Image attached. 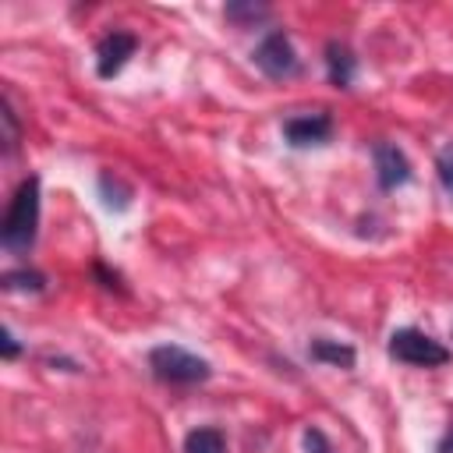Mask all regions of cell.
Instances as JSON below:
<instances>
[{
    "label": "cell",
    "instance_id": "obj_1",
    "mask_svg": "<svg viewBox=\"0 0 453 453\" xmlns=\"http://www.w3.org/2000/svg\"><path fill=\"white\" fill-rule=\"evenodd\" d=\"M35 234H39V177L32 173L14 188L7 202V212L0 223V244L14 255H25L35 244Z\"/></svg>",
    "mask_w": 453,
    "mask_h": 453
},
{
    "label": "cell",
    "instance_id": "obj_2",
    "mask_svg": "<svg viewBox=\"0 0 453 453\" xmlns=\"http://www.w3.org/2000/svg\"><path fill=\"white\" fill-rule=\"evenodd\" d=\"M149 368L159 382H170V386H198L212 375L209 361L177 347V343H159L149 350Z\"/></svg>",
    "mask_w": 453,
    "mask_h": 453
},
{
    "label": "cell",
    "instance_id": "obj_3",
    "mask_svg": "<svg viewBox=\"0 0 453 453\" xmlns=\"http://www.w3.org/2000/svg\"><path fill=\"white\" fill-rule=\"evenodd\" d=\"M389 357H396L403 365H414V368H439V365L449 361V350L439 340H432L428 333L407 326V329H396L389 336Z\"/></svg>",
    "mask_w": 453,
    "mask_h": 453
},
{
    "label": "cell",
    "instance_id": "obj_4",
    "mask_svg": "<svg viewBox=\"0 0 453 453\" xmlns=\"http://www.w3.org/2000/svg\"><path fill=\"white\" fill-rule=\"evenodd\" d=\"M255 67L265 74V78H294L301 71V60H297V50L290 42L287 32H269L258 46H255Z\"/></svg>",
    "mask_w": 453,
    "mask_h": 453
},
{
    "label": "cell",
    "instance_id": "obj_5",
    "mask_svg": "<svg viewBox=\"0 0 453 453\" xmlns=\"http://www.w3.org/2000/svg\"><path fill=\"white\" fill-rule=\"evenodd\" d=\"M134 50H138V35L120 32V28L106 32V35L99 39V46H96V74H99V78L120 74V67L127 64V57H134Z\"/></svg>",
    "mask_w": 453,
    "mask_h": 453
},
{
    "label": "cell",
    "instance_id": "obj_6",
    "mask_svg": "<svg viewBox=\"0 0 453 453\" xmlns=\"http://www.w3.org/2000/svg\"><path fill=\"white\" fill-rule=\"evenodd\" d=\"M372 159H375V180L382 191H396L411 180V159L403 156L400 145L393 142H375L372 149Z\"/></svg>",
    "mask_w": 453,
    "mask_h": 453
},
{
    "label": "cell",
    "instance_id": "obj_7",
    "mask_svg": "<svg viewBox=\"0 0 453 453\" xmlns=\"http://www.w3.org/2000/svg\"><path fill=\"white\" fill-rule=\"evenodd\" d=\"M333 134V117L329 113H297L283 120V138L294 149H308V145H322Z\"/></svg>",
    "mask_w": 453,
    "mask_h": 453
},
{
    "label": "cell",
    "instance_id": "obj_8",
    "mask_svg": "<svg viewBox=\"0 0 453 453\" xmlns=\"http://www.w3.org/2000/svg\"><path fill=\"white\" fill-rule=\"evenodd\" d=\"M326 74H329V85L350 88V81L357 74V60H354V53H350L347 42H340V39H329L326 42Z\"/></svg>",
    "mask_w": 453,
    "mask_h": 453
},
{
    "label": "cell",
    "instance_id": "obj_9",
    "mask_svg": "<svg viewBox=\"0 0 453 453\" xmlns=\"http://www.w3.org/2000/svg\"><path fill=\"white\" fill-rule=\"evenodd\" d=\"M308 354H311V361L333 365V368H354V361H357L350 343H340V340H329V336H315L308 343Z\"/></svg>",
    "mask_w": 453,
    "mask_h": 453
},
{
    "label": "cell",
    "instance_id": "obj_10",
    "mask_svg": "<svg viewBox=\"0 0 453 453\" xmlns=\"http://www.w3.org/2000/svg\"><path fill=\"white\" fill-rule=\"evenodd\" d=\"M226 449V439L219 428L212 425H202V428H191L184 435V453H223Z\"/></svg>",
    "mask_w": 453,
    "mask_h": 453
},
{
    "label": "cell",
    "instance_id": "obj_11",
    "mask_svg": "<svg viewBox=\"0 0 453 453\" xmlns=\"http://www.w3.org/2000/svg\"><path fill=\"white\" fill-rule=\"evenodd\" d=\"M4 287L7 290H21V294H39L42 287H46V276L39 273V269H7L4 273Z\"/></svg>",
    "mask_w": 453,
    "mask_h": 453
},
{
    "label": "cell",
    "instance_id": "obj_12",
    "mask_svg": "<svg viewBox=\"0 0 453 453\" xmlns=\"http://www.w3.org/2000/svg\"><path fill=\"white\" fill-rule=\"evenodd\" d=\"M269 14V7L262 4H226V21H234L237 28H248L255 21H262Z\"/></svg>",
    "mask_w": 453,
    "mask_h": 453
},
{
    "label": "cell",
    "instance_id": "obj_13",
    "mask_svg": "<svg viewBox=\"0 0 453 453\" xmlns=\"http://www.w3.org/2000/svg\"><path fill=\"white\" fill-rule=\"evenodd\" d=\"M0 127H4V152L11 156V152L18 149V142H21V127H18V117H14L7 96H4V103H0Z\"/></svg>",
    "mask_w": 453,
    "mask_h": 453
},
{
    "label": "cell",
    "instance_id": "obj_14",
    "mask_svg": "<svg viewBox=\"0 0 453 453\" xmlns=\"http://www.w3.org/2000/svg\"><path fill=\"white\" fill-rule=\"evenodd\" d=\"M435 173H439V184L446 191H453V142L435 156Z\"/></svg>",
    "mask_w": 453,
    "mask_h": 453
},
{
    "label": "cell",
    "instance_id": "obj_15",
    "mask_svg": "<svg viewBox=\"0 0 453 453\" xmlns=\"http://www.w3.org/2000/svg\"><path fill=\"white\" fill-rule=\"evenodd\" d=\"M304 449L308 453H333V446H329L322 428H304Z\"/></svg>",
    "mask_w": 453,
    "mask_h": 453
},
{
    "label": "cell",
    "instance_id": "obj_16",
    "mask_svg": "<svg viewBox=\"0 0 453 453\" xmlns=\"http://www.w3.org/2000/svg\"><path fill=\"white\" fill-rule=\"evenodd\" d=\"M0 354H4L7 361H14V357L21 354V343L14 340V333H11V329H0Z\"/></svg>",
    "mask_w": 453,
    "mask_h": 453
},
{
    "label": "cell",
    "instance_id": "obj_17",
    "mask_svg": "<svg viewBox=\"0 0 453 453\" xmlns=\"http://www.w3.org/2000/svg\"><path fill=\"white\" fill-rule=\"evenodd\" d=\"M439 453H453V428H449V432L439 439Z\"/></svg>",
    "mask_w": 453,
    "mask_h": 453
}]
</instances>
